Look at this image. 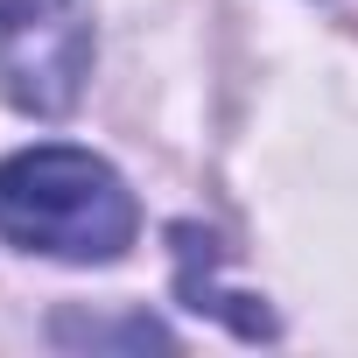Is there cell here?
Returning <instances> with one entry per match:
<instances>
[{
    "instance_id": "obj_1",
    "label": "cell",
    "mask_w": 358,
    "mask_h": 358,
    "mask_svg": "<svg viewBox=\"0 0 358 358\" xmlns=\"http://www.w3.org/2000/svg\"><path fill=\"white\" fill-rule=\"evenodd\" d=\"M141 232L127 176L71 141H43L0 162V239L64 267H113Z\"/></svg>"
},
{
    "instance_id": "obj_2",
    "label": "cell",
    "mask_w": 358,
    "mask_h": 358,
    "mask_svg": "<svg viewBox=\"0 0 358 358\" xmlns=\"http://www.w3.org/2000/svg\"><path fill=\"white\" fill-rule=\"evenodd\" d=\"M92 78V29L78 0H0V99L64 120Z\"/></svg>"
},
{
    "instance_id": "obj_3",
    "label": "cell",
    "mask_w": 358,
    "mask_h": 358,
    "mask_svg": "<svg viewBox=\"0 0 358 358\" xmlns=\"http://www.w3.org/2000/svg\"><path fill=\"white\" fill-rule=\"evenodd\" d=\"M176 239V295H183V309H197V316H218L232 337H246V344H260V337H281V323H274V309L260 302V295H246V288H218V239L204 232V225H176L169 232Z\"/></svg>"
},
{
    "instance_id": "obj_4",
    "label": "cell",
    "mask_w": 358,
    "mask_h": 358,
    "mask_svg": "<svg viewBox=\"0 0 358 358\" xmlns=\"http://www.w3.org/2000/svg\"><path fill=\"white\" fill-rule=\"evenodd\" d=\"M50 344H92V351H169L176 337H169V323H155V316H78V309H64L57 323H50Z\"/></svg>"
}]
</instances>
